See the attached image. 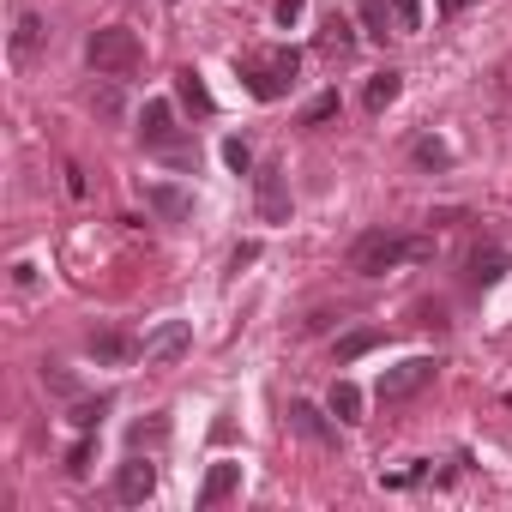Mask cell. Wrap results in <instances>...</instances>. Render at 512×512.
I'll list each match as a JSON object with an SVG mask.
<instances>
[{"label": "cell", "instance_id": "obj_1", "mask_svg": "<svg viewBox=\"0 0 512 512\" xmlns=\"http://www.w3.org/2000/svg\"><path fill=\"white\" fill-rule=\"evenodd\" d=\"M416 260H434V241H428V235L368 229V235H356V247H350V272H356V278H380V272L416 266Z\"/></svg>", "mask_w": 512, "mask_h": 512}, {"label": "cell", "instance_id": "obj_2", "mask_svg": "<svg viewBox=\"0 0 512 512\" xmlns=\"http://www.w3.org/2000/svg\"><path fill=\"white\" fill-rule=\"evenodd\" d=\"M235 67H241L247 91L260 97V103H278V97H290V85H296V73H302V49H253V55H241Z\"/></svg>", "mask_w": 512, "mask_h": 512}, {"label": "cell", "instance_id": "obj_3", "mask_svg": "<svg viewBox=\"0 0 512 512\" xmlns=\"http://www.w3.org/2000/svg\"><path fill=\"white\" fill-rule=\"evenodd\" d=\"M85 61H91L97 79H133L139 61H145V49H139V37L127 25H103V31L85 37Z\"/></svg>", "mask_w": 512, "mask_h": 512}, {"label": "cell", "instance_id": "obj_4", "mask_svg": "<svg viewBox=\"0 0 512 512\" xmlns=\"http://www.w3.org/2000/svg\"><path fill=\"white\" fill-rule=\"evenodd\" d=\"M434 374H440V362H434V356H404L398 368H386V374H380L374 398H380V404H404V398H416L422 386H434Z\"/></svg>", "mask_w": 512, "mask_h": 512}, {"label": "cell", "instance_id": "obj_5", "mask_svg": "<svg viewBox=\"0 0 512 512\" xmlns=\"http://www.w3.org/2000/svg\"><path fill=\"white\" fill-rule=\"evenodd\" d=\"M253 205L266 223H290V175L284 169H260L253 175Z\"/></svg>", "mask_w": 512, "mask_h": 512}, {"label": "cell", "instance_id": "obj_6", "mask_svg": "<svg viewBox=\"0 0 512 512\" xmlns=\"http://www.w3.org/2000/svg\"><path fill=\"white\" fill-rule=\"evenodd\" d=\"M187 344H193V326H187V320H163V326L145 338V362H151V368H169V362L187 356Z\"/></svg>", "mask_w": 512, "mask_h": 512}, {"label": "cell", "instance_id": "obj_7", "mask_svg": "<svg viewBox=\"0 0 512 512\" xmlns=\"http://www.w3.org/2000/svg\"><path fill=\"white\" fill-rule=\"evenodd\" d=\"M151 494H157V464L151 458H127L121 476H115V500L121 506H145Z\"/></svg>", "mask_w": 512, "mask_h": 512}, {"label": "cell", "instance_id": "obj_8", "mask_svg": "<svg viewBox=\"0 0 512 512\" xmlns=\"http://www.w3.org/2000/svg\"><path fill=\"white\" fill-rule=\"evenodd\" d=\"M464 278H470L476 290L500 284V278H506V247H500V241H482V247H470V260H464Z\"/></svg>", "mask_w": 512, "mask_h": 512}, {"label": "cell", "instance_id": "obj_9", "mask_svg": "<svg viewBox=\"0 0 512 512\" xmlns=\"http://www.w3.org/2000/svg\"><path fill=\"white\" fill-rule=\"evenodd\" d=\"M139 139L151 145V151H175V115H169V103H145V115H139Z\"/></svg>", "mask_w": 512, "mask_h": 512}, {"label": "cell", "instance_id": "obj_10", "mask_svg": "<svg viewBox=\"0 0 512 512\" xmlns=\"http://www.w3.org/2000/svg\"><path fill=\"white\" fill-rule=\"evenodd\" d=\"M97 362H109V368H127V362H139L145 356V344H133L127 332H91V344H85Z\"/></svg>", "mask_w": 512, "mask_h": 512}, {"label": "cell", "instance_id": "obj_11", "mask_svg": "<svg viewBox=\"0 0 512 512\" xmlns=\"http://www.w3.org/2000/svg\"><path fill=\"white\" fill-rule=\"evenodd\" d=\"M290 428H296V434H308V440H320V446H338V422H326V410H320V404H308V398H296V404H290Z\"/></svg>", "mask_w": 512, "mask_h": 512}, {"label": "cell", "instance_id": "obj_12", "mask_svg": "<svg viewBox=\"0 0 512 512\" xmlns=\"http://www.w3.org/2000/svg\"><path fill=\"white\" fill-rule=\"evenodd\" d=\"M145 205H151L163 223H187V217H193V199H187L181 187H169V181H151V187H145Z\"/></svg>", "mask_w": 512, "mask_h": 512}, {"label": "cell", "instance_id": "obj_13", "mask_svg": "<svg viewBox=\"0 0 512 512\" xmlns=\"http://www.w3.org/2000/svg\"><path fill=\"white\" fill-rule=\"evenodd\" d=\"M235 488H241V464H211L199 482V506H223Z\"/></svg>", "mask_w": 512, "mask_h": 512}, {"label": "cell", "instance_id": "obj_14", "mask_svg": "<svg viewBox=\"0 0 512 512\" xmlns=\"http://www.w3.org/2000/svg\"><path fill=\"white\" fill-rule=\"evenodd\" d=\"M398 91H404V79L386 67V73H374V79H368V91H362V109H368V115H386V109L398 103Z\"/></svg>", "mask_w": 512, "mask_h": 512}, {"label": "cell", "instance_id": "obj_15", "mask_svg": "<svg viewBox=\"0 0 512 512\" xmlns=\"http://www.w3.org/2000/svg\"><path fill=\"white\" fill-rule=\"evenodd\" d=\"M43 37H49V25H43V13H19V25H13V61H31Z\"/></svg>", "mask_w": 512, "mask_h": 512}, {"label": "cell", "instance_id": "obj_16", "mask_svg": "<svg viewBox=\"0 0 512 512\" xmlns=\"http://www.w3.org/2000/svg\"><path fill=\"white\" fill-rule=\"evenodd\" d=\"M380 344H386V332H380V326H356V332H344V338H338V350H332V356H338V362H362V356H368V350H380Z\"/></svg>", "mask_w": 512, "mask_h": 512}, {"label": "cell", "instance_id": "obj_17", "mask_svg": "<svg viewBox=\"0 0 512 512\" xmlns=\"http://www.w3.org/2000/svg\"><path fill=\"white\" fill-rule=\"evenodd\" d=\"M175 91H181V103H187L193 115H211V109H217L211 91H205V79H199V67H181V73H175Z\"/></svg>", "mask_w": 512, "mask_h": 512}, {"label": "cell", "instance_id": "obj_18", "mask_svg": "<svg viewBox=\"0 0 512 512\" xmlns=\"http://www.w3.org/2000/svg\"><path fill=\"white\" fill-rule=\"evenodd\" d=\"M362 25H368V37H392L398 31V19H392V0H362Z\"/></svg>", "mask_w": 512, "mask_h": 512}, {"label": "cell", "instance_id": "obj_19", "mask_svg": "<svg viewBox=\"0 0 512 512\" xmlns=\"http://www.w3.org/2000/svg\"><path fill=\"white\" fill-rule=\"evenodd\" d=\"M326 410H332L338 422H362V392H356L350 380H338V386H332V404H326Z\"/></svg>", "mask_w": 512, "mask_h": 512}, {"label": "cell", "instance_id": "obj_20", "mask_svg": "<svg viewBox=\"0 0 512 512\" xmlns=\"http://www.w3.org/2000/svg\"><path fill=\"white\" fill-rule=\"evenodd\" d=\"M320 49H326V55H350V49H356L350 19H338V13H332V19H326V31H320Z\"/></svg>", "mask_w": 512, "mask_h": 512}, {"label": "cell", "instance_id": "obj_21", "mask_svg": "<svg viewBox=\"0 0 512 512\" xmlns=\"http://www.w3.org/2000/svg\"><path fill=\"white\" fill-rule=\"evenodd\" d=\"M338 109H344V103H338V91H320V97H314V103L302 109V127H326V121H332Z\"/></svg>", "mask_w": 512, "mask_h": 512}, {"label": "cell", "instance_id": "obj_22", "mask_svg": "<svg viewBox=\"0 0 512 512\" xmlns=\"http://www.w3.org/2000/svg\"><path fill=\"white\" fill-rule=\"evenodd\" d=\"M422 169H452V151L440 145V139H416V151H410Z\"/></svg>", "mask_w": 512, "mask_h": 512}, {"label": "cell", "instance_id": "obj_23", "mask_svg": "<svg viewBox=\"0 0 512 512\" xmlns=\"http://www.w3.org/2000/svg\"><path fill=\"white\" fill-rule=\"evenodd\" d=\"M103 416H109V398H97V404H79V410H73V428H79V434H91Z\"/></svg>", "mask_w": 512, "mask_h": 512}, {"label": "cell", "instance_id": "obj_24", "mask_svg": "<svg viewBox=\"0 0 512 512\" xmlns=\"http://www.w3.org/2000/svg\"><path fill=\"white\" fill-rule=\"evenodd\" d=\"M91 458H97V440H91V434H79V446L67 452V470H73V476H85V470H91Z\"/></svg>", "mask_w": 512, "mask_h": 512}, {"label": "cell", "instance_id": "obj_25", "mask_svg": "<svg viewBox=\"0 0 512 512\" xmlns=\"http://www.w3.org/2000/svg\"><path fill=\"white\" fill-rule=\"evenodd\" d=\"M392 19H398V31H422V7H416V0H392Z\"/></svg>", "mask_w": 512, "mask_h": 512}, {"label": "cell", "instance_id": "obj_26", "mask_svg": "<svg viewBox=\"0 0 512 512\" xmlns=\"http://www.w3.org/2000/svg\"><path fill=\"white\" fill-rule=\"evenodd\" d=\"M223 157H229V169H235V175H247V169H253V151H247V139H229V145H223Z\"/></svg>", "mask_w": 512, "mask_h": 512}, {"label": "cell", "instance_id": "obj_27", "mask_svg": "<svg viewBox=\"0 0 512 512\" xmlns=\"http://www.w3.org/2000/svg\"><path fill=\"white\" fill-rule=\"evenodd\" d=\"M163 434H169V422H163V416H157V422H139V428H133V446L145 452V446H157Z\"/></svg>", "mask_w": 512, "mask_h": 512}, {"label": "cell", "instance_id": "obj_28", "mask_svg": "<svg viewBox=\"0 0 512 512\" xmlns=\"http://www.w3.org/2000/svg\"><path fill=\"white\" fill-rule=\"evenodd\" d=\"M308 13V0H278V25H296Z\"/></svg>", "mask_w": 512, "mask_h": 512}, {"label": "cell", "instance_id": "obj_29", "mask_svg": "<svg viewBox=\"0 0 512 512\" xmlns=\"http://www.w3.org/2000/svg\"><path fill=\"white\" fill-rule=\"evenodd\" d=\"M253 260H260V241H241V247H235V260H229V266L241 272V266H253Z\"/></svg>", "mask_w": 512, "mask_h": 512}, {"label": "cell", "instance_id": "obj_30", "mask_svg": "<svg viewBox=\"0 0 512 512\" xmlns=\"http://www.w3.org/2000/svg\"><path fill=\"white\" fill-rule=\"evenodd\" d=\"M43 380H49L55 392H73V374H61V368H43Z\"/></svg>", "mask_w": 512, "mask_h": 512}, {"label": "cell", "instance_id": "obj_31", "mask_svg": "<svg viewBox=\"0 0 512 512\" xmlns=\"http://www.w3.org/2000/svg\"><path fill=\"white\" fill-rule=\"evenodd\" d=\"M464 7H476V0H440V13L452 19V13H464Z\"/></svg>", "mask_w": 512, "mask_h": 512}, {"label": "cell", "instance_id": "obj_32", "mask_svg": "<svg viewBox=\"0 0 512 512\" xmlns=\"http://www.w3.org/2000/svg\"><path fill=\"white\" fill-rule=\"evenodd\" d=\"M169 7H175V0H169Z\"/></svg>", "mask_w": 512, "mask_h": 512}]
</instances>
